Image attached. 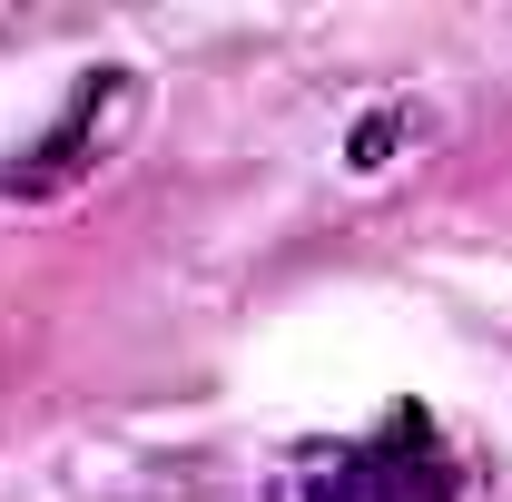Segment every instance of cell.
Here are the masks:
<instances>
[{
  "instance_id": "1",
  "label": "cell",
  "mask_w": 512,
  "mask_h": 502,
  "mask_svg": "<svg viewBox=\"0 0 512 502\" xmlns=\"http://www.w3.org/2000/svg\"><path fill=\"white\" fill-rule=\"evenodd\" d=\"M453 453L434 434V414H384L365 443H345V453H325L306 463L286 502H453Z\"/></svg>"
}]
</instances>
